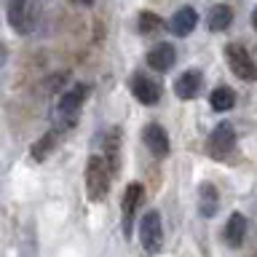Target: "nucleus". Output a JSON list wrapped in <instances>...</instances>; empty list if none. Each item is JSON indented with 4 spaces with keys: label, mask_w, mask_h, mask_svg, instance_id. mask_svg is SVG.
Listing matches in <instances>:
<instances>
[{
    "label": "nucleus",
    "mask_w": 257,
    "mask_h": 257,
    "mask_svg": "<svg viewBox=\"0 0 257 257\" xmlns=\"http://www.w3.org/2000/svg\"><path fill=\"white\" fill-rule=\"evenodd\" d=\"M128 86H132V94L137 96V102L142 104H156L161 99V83L153 80L150 75H145V72H134Z\"/></svg>",
    "instance_id": "nucleus-8"
},
{
    "label": "nucleus",
    "mask_w": 257,
    "mask_h": 257,
    "mask_svg": "<svg viewBox=\"0 0 257 257\" xmlns=\"http://www.w3.org/2000/svg\"><path fill=\"white\" fill-rule=\"evenodd\" d=\"M222 238H225V244H228L230 249H238L241 244H244V238H246V217L241 212H233L228 217V222H225V228H222Z\"/></svg>",
    "instance_id": "nucleus-10"
},
{
    "label": "nucleus",
    "mask_w": 257,
    "mask_h": 257,
    "mask_svg": "<svg viewBox=\"0 0 257 257\" xmlns=\"http://www.w3.org/2000/svg\"><path fill=\"white\" fill-rule=\"evenodd\" d=\"M233 102H236V94H233L228 86H217L214 91L209 94V104H212V110H217V112L230 110Z\"/></svg>",
    "instance_id": "nucleus-16"
},
{
    "label": "nucleus",
    "mask_w": 257,
    "mask_h": 257,
    "mask_svg": "<svg viewBox=\"0 0 257 257\" xmlns=\"http://www.w3.org/2000/svg\"><path fill=\"white\" fill-rule=\"evenodd\" d=\"M78 6H94V0H75Z\"/></svg>",
    "instance_id": "nucleus-21"
},
{
    "label": "nucleus",
    "mask_w": 257,
    "mask_h": 257,
    "mask_svg": "<svg viewBox=\"0 0 257 257\" xmlns=\"http://www.w3.org/2000/svg\"><path fill=\"white\" fill-rule=\"evenodd\" d=\"M137 230H140V241H142L145 252H158L161 244H164V222H161V212H158V209L145 212Z\"/></svg>",
    "instance_id": "nucleus-3"
},
{
    "label": "nucleus",
    "mask_w": 257,
    "mask_h": 257,
    "mask_svg": "<svg viewBox=\"0 0 257 257\" xmlns=\"http://www.w3.org/2000/svg\"><path fill=\"white\" fill-rule=\"evenodd\" d=\"M110 180H112V172L110 166L104 164V158L99 153H94L86 164V190H88V198L91 201H102L104 193L110 190Z\"/></svg>",
    "instance_id": "nucleus-1"
},
{
    "label": "nucleus",
    "mask_w": 257,
    "mask_h": 257,
    "mask_svg": "<svg viewBox=\"0 0 257 257\" xmlns=\"http://www.w3.org/2000/svg\"><path fill=\"white\" fill-rule=\"evenodd\" d=\"M8 24L16 35L32 32L38 22V0H8Z\"/></svg>",
    "instance_id": "nucleus-2"
},
{
    "label": "nucleus",
    "mask_w": 257,
    "mask_h": 257,
    "mask_svg": "<svg viewBox=\"0 0 257 257\" xmlns=\"http://www.w3.org/2000/svg\"><path fill=\"white\" fill-rule=\"evenodd\" d=\"M86 96H88V86L86 83H75V86H70L67 91L62 94L59 115L64 118V123H72V120L78 118V110H80V104L86 102Z\"/></svg>",
    "instance_id": "nucleus-7"
},
{
    "label": "nucleus",
    "mask_w": 257,
    "mask_h": 257,
    "mask_svg": "<svg viewBox=\"0 0 257 257\" xmlns=\"http://www.w3.org/2000/svg\"><path fill=\"white\" fill-rule=\"evenodd\" d=\"M252 27L257 30V6H254V11H252Z\"/></svg>",
    "instance_id": "nucleus-20"
},
{
    "label": "nucleus",
    "mask_w": 257,
    "mask_h": 257,
    "mask_svg": "<svg viewBox=\"0 0 257 257\" xmlns=\"http://www.w3.org/2000/svg\"><path fill=\"white\" fill-rule=\"evenodd\" d=\"M174 59H177V51H174L172 43H158V46H153L150 54H148V64L158 72H166L174 64Z\"/></svg>",
    "instance_id": "nucleus-14"
},
{
    "label": "nucleus",
    "mask_w": 257,
    "mask_h": 257,
    "mask_svg": "<svg viewBox=\"0 0 257 257\" xmlns=\"http://www.w3.org/2000/svg\"><path fill=\"white\" fill-rule=\"evenodd\" d=\"M220 209V190L214 182H201L198 185V214L201 217H214Z\"/></svg>",
    "instance_id": "nucleus-11"
},
{
    "label": "nucleus",
    "mask_w": 257,
    "mask_h": 257,
    "mask_svg": "<svg viewBox=\"0 0 257 257\" xmlns=\"http://www.w3.org/2000/svg\"><path fill=\"white\" fill-rule=\"evenodd\" d=\"M142 140L148 145V150L156 158H166L169 156V134L161 123H148L142 128Z\"/></svg>",
    "instance_id": "nucleus-9"
},
{
    "label": "nucleus",
    "mask_w": 257,
    "mask_h": 257,
    "mask_svg": "<svg viewBox=\"0 0 257 257\" xmlns=\"http://www.w3.org/2000/svg\"><path fill=\"white\" fill-rule=\"evenodd\" d=\"M201 86H204V75L198 70H185L174 83V94L180 99H193V96H198Z\"/></svg>",
    "instance_id": "nucleus-13"
},
{
    "label": "nucleus",
    "mask_w": 257,
    "mask_h": 257,
    "mask_svg": "<svg viewBox=\"0 0 257 257\" xmlns=\"http://www.w3.org/2000/svg\"><path fill=\"white\" fill-rule=\"evenodd\" d=\"M22 257H38V252H35V244H32V241H30V244L22 249Z\"/></svg>",
    "instance_id": "nucleus-19"
},
{
    "label": "nucleus",
    "mask_w": 257,
    "mask_h": 257,
    "mask_svg": "<svg viewBox=\"0 0 257 257\" xmlns=\"http://www.w3.org/2000/svg\"><path fill=\"white\" fill-rule=\"evenodd\" d=\"M225 59H228V67L236 78H241V80H254L257 78V64L241 43L225 46Z\"/></svg>",
    "instance_id": "nucleus-4"
},
{
    "label": "nucleus",
    "mask_w": 257,
    "mask_h": 257,
    "mask_svg": "<svg viewBox=\"0 0 257 257\" xmlns=\"http://www.w3.org/2000/svg\"><path fill=\"white\" fill-rule=\"evenodd\" d=\"M54 145H56V132H48L43 134L40 140L32 145V158L35 161H46L48 156H51V150H54Z\"/></svg>",
    "instance_id": "nucleus-17"
},
{
    "label": "nucleus",
    "mask_w": 257,
    "mask_h": 257,
    "mask_svg": "<svg viewBox=\"0 0 257 257\" xmlns=\"http://www.w3.org/2000/svg\"><path fill=\"white\" fill-rule=\"evenodd\" d=\"M196 24H198L196 8L185 6V8H180V11L172 16V22H169V30H172V35H177V38H188L190 32L196 30Z\"/></svg>",
    "instance_id": "nucleus-12"
},
{
    "label": "nucleus",
    "mask_w": 257,
    "mask_h": 257,
    "mask_svg": "<svg viewBox=\"0 0 257 257\" xmlns=\"http://www.w3.org/2000/svg\"><path fill=\"white\" fill-rule=\"evenodd\" d=\"M206 22H209V30H212V32H222V30L230 27L233 11L228 6H214L212 11H209V16H206Z\"/></svg>",
    "instance_id": "nucleus-15"
},
{
    "label": "nucleus",
    "mask_w": 257,
    "mask_h": 257,
    "mask_svg": "<svg viewBox=\"0 0 257 257\" xmlns=\"http://www.w3.org/2000/svg\"><path fill=\"white\" fill-rule=\"evenodd\" d=\"M142 196H145V188L142 182H128L126 190H123V201H120V214H123V222H120V228H123V236L128 238L134 230V220H137V209L142 204Z\"/></svg>",
    "instance_id": "nucleus-5"
},
{
    "label": "nucleus",
    "mask_w": 257,
    "mask_h": 257,
    "mask_svg": "<svg viewBox=\"0 0 257 257\" xmlns=\"http://www.w3.org/2000/svg\"><path fill=\"white\" fill-rule=\"evenodd\" d=\"M161 27H164V24H161V16L158 14H150V11H142L140 14V32H156Z\"/></svg>",
    "instance_id": "nucleus-18"
},
{
    "label": "nucleus",
    "mask_w": 257,
    "mask_h": 257,
    "mask_svg": "<svg viewBox=\"0 0 257 257\" xmlns=\"http://www.w3.org/2000/svg\"><path fill=\"white\" fill-rule=\"evenodd\" d=\"M233 145H236V132H233V126L228 123V120H222V123L214 126V132L209 134L206 140V153L212 158H225L228 153L233 150Z\"/></svg>",
    "instance_id": "nucleus-6"
}]
</instances>
